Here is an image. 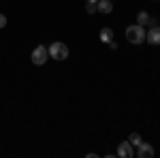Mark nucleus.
I'll return each mask as SVG.
<instances>
[{
	"mask_svg": "<svg viewBox=\"0 0 160 158\" xmlns=\"http://www.w3.org/2000/svg\"><path fill=\"white\" fill-rule=\"evenodd\" d=\"M126 41L132 43V45H141V43H145V28H143L141 24L128 26V28H126Z\"/></svg>",
	"mask_w": 160,
	"mask_h": 158,
	"instance_id": "obj_1",
	"label": "nucleus"
},
{
	"mask_svg": "<svg viewBox=\"0 0 160 158\" xmlns=\"http://www.w3.org/2000/svg\"><path fill=\"white\" fill-rule=\"evenodd\" d=\"M49 49V58H53V60H66L68 58V45H64L62 41H56V43H51Z\"/></svg>",
	"mask_w": 160,
	"mask_h": 158,
	"instance_id": "obj_2",
	"label": "nucleus"
},
{
	"mask_svg": "<svg viewBox=\"0 0 160 158\" xmlns=\"http://www.w3.org/2000/svg\"><path fill=\"white\" fill-rule=\"evenodd\" d=\"M30 60H32V64H37V66H43L45 62L49 60V49L45 47V45H37V47L32 49Z\"/></svg>",
	"mask_w": 160,
	"mask_h": 158,
	"instance_id": "obj_3",
	"label": "nucleus"
},
{
	"mask_svg": "<svg viewBox=\"0 0 160 158\" xmlns=\"http://www.w3.org/2000/svg\"><path fill=\"white\" fill-rule=\"evenodd\" d=\"M118 156L120 158H135V145L130 141H124L118 145Z\"/></svg>",
	"mask_w": 160,
	"mask_h": 158,
	"instance_id": "obj_4",
	"label": "nucleus"
},
{
	"mask_svg": "<svg viewBox=\"0 0 160 158\" xmlns=\"http://www.w3.org/2000/svg\"><path fill=\"white\" fill-rule=\"evenodd\" d=\"M145 41L149 45H160V26H152L145 32Z\"/></svg>",
	"mask_w": 160,
	"mask_h": 158,
	"instance_id": "obj_5",
	"label": "nucleus"
},
{
	"mask_svg": "<svg viewBox=\"0 0 160 158\" xmlns=\"http://www.w3.org/2000/svg\"><path fill=\"white\" fill-rule=\"evenodd\" d=\"M135 156L137 158H152V156H154V147L149 145V143H143V141H141V143L137 145Z\"/></svg>",
	"mask_w": 160,
	"mask_h": 158,
	"instance_id": "obj_6",
	"label": "nucleus"
},
{
	"mask_svg": "<svg viewBox=\"0 0 160 158\" xmlns=\"http://www.w3.org/2000/svg\"><path fill=\"white\" fill-rule=\"evenodd\" d=\"M137 24H141V26H154V24H156V19H154L149 13L141 11L139 15H137Z\"/></svg>",
	"mask_w": 160,
	"mask_h": 158,
	"instance_id": "obj_7",
	"label": "nucleus"
},
{
	"mask_svg": "<svg viewBox=\"0 0 160 158\" xmlns=\"http://www.w3.org/2000/svg\"><path fill=\"white\" fill-rule=\"evenodd\" d=\"M96 9L100 13H111L113 11V0H98L96 2Z\"/></svg>",
	"mask_w": 160,
	"mask_h": 158,
	"instance_id": "obj_8",
	"label": "nucleus"
},
{
	"mask_svg": "<svg viewBox=\"0 0 160 158\" xmlns=\"http://www.w3.org/2000/svg\"><path fill=\"white\" fill-rule=\"evenodd\" d=\"M98 38L102 43H111V41H113V30H111V28H102L98 32Z\"/></svg>",
	"mask_w": 160,
	"mask_h": 158,
	"instance_id": "obj_9",
	"label": "nucleus"
},
{
	"mask_svg": "<svg viewBox=\"0 0 160 158\" xmlns=\"http://www.w3.org/2000/svg\"><path fill=\"white\" fill-rule=\"evenodd\" d=\"M128 141H130V143H132V145H139V143H141V135H137V133H132L130 135V139H128Z\"/></svg>",
	"mask_w": 160,
	"mask_h": 158,
	"instance_id": "obj_10",
	"label": "nucleus"
},
{
	"mask_svg": "<svg viewBox=\"0 0 160 158\" xmlns=\"http://www.w3.org/2000/svg\"><path fill=\"white\" fill-rule=\"evenodd\" d=\"M86 11L88 13H96V11H98V9H96V2H88V4H86Z\"/></svg>",
	"mask_w": 160,
	"mask_h": 158,
	"instance_id": "obj_11",
	"label": "nucleus"
},
{
	"mask_svg": "<svg viewBox=\"0 0 160 158\" xmlns=\"http://www.w3.org/2000/svg\"><path fill=\"white\" fill-rule=\"evenodd\" d=\"M4 26H7V17L0 13V28H4Z\"/></svg>",
	"mask_w": 160,
	"mask_h": 158,
	"instance_id": "obj_12",
	"label": "nucleus"
},
{
	"mask_svg": "<svg viewBox=\"0 0 160 158\" xmlns=\"http://www.w3.org/2000/svg\"><path fill=\"white\" fill-rule=\"evenodd\" d=\"M86 2H88V0H86Z\"/></svg>",
	"mask_w": 160,
	"mask_h": 158,
	"instance_id": "obj_13",
	"label": "nucleus"
}]
</instances>
